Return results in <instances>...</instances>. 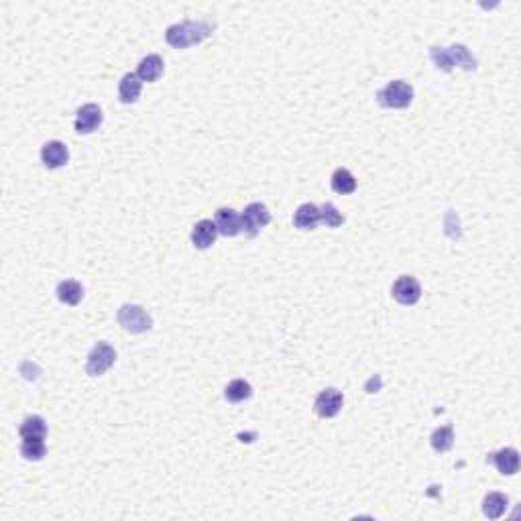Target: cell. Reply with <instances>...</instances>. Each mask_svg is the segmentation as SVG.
I'll return each instance as SVG.
<instances>
[{
    "label": "cell",
    "mask_w": 521,
    "mask_h": 521,
    "mask_svg": "<svg viewBox=\"0 0 521 521\" xmlns=\"http://www.w3.org/2000/svg\"><path fill=\"white\" fill-rule=\"evenodd\" d=\"M320 222H322V218H320V208L316 204H301L295 210V216H293L295 229H299V231H314Z\"/></svg>",
    "instance_id": "7c38bea8"
},
{
    "label": "cell",
    "mask_w": 521,
    "mask_h": 521,
    "mask_svg": "<svg viewBox=\"0 0 521 521\" xmlns=\"http://www.w3.org/2000/svg\"><path fill=\"white\" fill-rule=\"evenodd\" d=\"M320 218H322V222L326 224V226H330V229H336V226H340L342 222H345V216L338 212V208L334 206V204H324L322 208H320Z\"/></svg>",
    "instance_id": "cb8c5ba5"
},
{
    "label": "cell",
    "mask_w": 521,
    "mask_h": 521,
    "mask_svg": "<svg viewBox=\"0 0 521 521\" xmlns=\"http://www.w3.org/2000/svg\"><path fill=\"white\" fill-rule=\"evenodd\" d=\"M448 56L452 59V65H461L463 69H477V59L468 53L464 45H452L448 47Z\"/></svg>",
    "instance_id": "7402d4cb"
},
{
    "label": "cell",
    "mask_w": 521,
    "mask_h": 521,
    "mask_svg": "<svg viewBox=\"0 0 521 521\" xmlns=\"http://www.w3.org/2000/svg\"><path fill=\"white\" fill-rule=\"evenodd\" d=\"M330 183H332V190H334L336 194H340V196H348V194H352V192L356 190V179H354V175L350 174L348 169H345V167H338V169L332 174Z\"/></svg>",
    "instance_id": "d6986e66"
},
{
    "label": "cell",
    "mask_w": 521,
    "mask_h": 521,
    "mask_svg": "<svg viewBox=\"0 0 521 521\" xmlns=\"http://www.w3.org/2000/svg\"><path fill=\"white\" fill-rule=\"evenodd\" d=\"M212 31L214 25H210L208 21H183L165 31V39L175 49H185L202 43L204 39L212 35Z\"/></svg>",
    "instance_id": "6da1fadb"
},
{
    "label": "cell",
    "mask_w": 521,
    "mask_h": 521,
    "mask_svg": "<svg viewBox=\"0 0 521 521\" xmlns=\"http://www.w3.org/2000/svg\"><path fill=\"white\" fill-rule=\"evenodd\" d=\"M163 59L157 53H151L147 58L141 59L139 67H137V76L141 78V82H155L159 80V76L163 74Z\"/></svg>",
    "instance_id": "9a60e30c"
},
{
    "label": "cell",
    "mask_w": 521,
    "mask_h": 521,
    "mask_svg": "<svg viewBox=\"0 0 521 521\" xmlns=\"http://www.w3.org/2000/svg\"><path fill=\"white\" fill-rule=\"evenodd\" d=\"M391 293H393L395 301H399V304H404V306H413V304H417L420 297H422V288H420V283H417L415 277H411V275H402V277L393 283Z\"/></svg>",
    "instance_id": "52a82bcc"
},
{
    "label": "cell",
    "mask_w": 521,
    "mask_h": 521,
    "mask_svg": "<svg viewBox=\"0 0 521 521\" xmlns=\"http://www.w3.org/2000/svg\"><path fill=\"white\" fill-rule=\"evenodd\" d=\"M214 224L218 229V234H222V236H236L242 232V218L232 208H220L216 212Z\"/></svg>",
    "instance_id": "30bf717a"
},
{
    "label": "cell",
    "mask_w": 521,
    "mask_h": 521,
    "mask_svg": "<svg viewBox=\"0 0 521 521\" xmlns=\"http://www.w3.org/2000/svg\"><path fill=\"white\" fill-rule=\"evenodd\" d=\"M56 293H58V299L61 304L78 306L82 301V297H84V288H82V283H78L74 279H65V281L59 283Z\"/></svg>",
    "instance_id": "2e32d148"
},
{
    "label": "cell",
    "mask_w": 521,
    "mask_h": 521,
    "mask_svg": "<svg viewBox=\"0 0 521 521\" xmlns=\"http://www.w3.org/2000/svg\"><path fill=\"white\" fill-rule=\"evenodd\" d=\"M141 88H143V82L137 74H124L122 80H120V86H118V98L120 102L124 104H133L139 100L141 96Z\"/></svg>",
    "instance_id": "5bb4252c"
},
{
    "label": "cell",
    "mask_w": 521,
    "mask_h": 521,
    "mask_svg": "<svg viewBox=\"0 0 521 521\" xmlns=\"http://www.w3.org/2000/svg\"><path fill=\"white\" fill-rule=\"evenodd\" d=\"M218 236V229L212 220H200L192 231V242L196 249H210Z\"/></svg>",
    "instance_id": "4fadbf2b"
},
{
    "label": "cell",
    "mask_w": 521,
    "mask_h": 521,
    "mask_svg": "<svg viewBox=\"0 0 521 521\" xmlns=\"http://www.w3.org/2000/svg\"><path fill=\"white\" fill-rule=\"evenodd\" d=\"M377 100L385 108H407L413 100V88L406 80H393L377 92Z\"/></svg>",
    "instance_id": "7a4b0ae2"
},
{
    "label": "cell",
    "mask_w": 521,
    "mask_h": 521,
    "mask_svg": "<svg viewBox=\"0 0 521 521\" xmlns=\"http://www.w3.org/2000/svg\"><path fill=\"white\" fill-rule=\"evenodd\" d=\"M69 159V151L61 141H49L41 149V161L47 169H58L63 167Z\"/></svg>",
    "instance_id": "8fae6325"
},
{
    "label": "cell",
    "mask_w": 521,
    "mask_h": 521,
    "mask_svg": "<svg viewBox=\"0 0 521 521\" xmlns=\"http://www.w3.org/2000/svg\"><path fill=\"white\" fill-rule=\"evenodd\" d=\"M47 448H45V442L43 440H23L21 444V454L27 458V461H43Z\"/></svg>",
    "instance_id": "603a6c76"
},
{
    "label": "cell",
    "mask_w": 521,
    "mask_h": 521,
    "mask_svg": "<svg viewBox=\"0 0 521 521\" xmlns=\"http://www.w3.org/2000/svg\"><path fill=\"white\" fill-rule=\"evenodd\" d=\"M251 395H253V387H251V383L245 381V379H234V381H231V383L226 385V389H224V397H226L231 404H240V402L249 399Z\"/></svg>",
    "instance_id": "ffe728a7"
},
{
    "label": "cell",
    "mask_w": 521,
    "mask_h": 521,
    "mask_svg": "<svg viewBox=\"0 0 521 521\" xmlns=\"http://www.w3.org/2000/svg\"><path fill=\"white\" fill-rule=\"evenodd\" d=\"M116 361V350L108 342H98L90 350L86 363V373L92 377L104 375Z\"/></svg>",
    "instance_id": "277c9868"
},
{
    "label": "cell",
    "mask_w": 521,
    "mask_h": 521,
    "mask_svg": "<svg viewBox=\"0 0 521 521\" xmlns=\"http://www.w3.org/2000/svg\"><path fill=\"white\" fill-rule=\"evenodd\" d=\"M430 442H432V448H434L436 452H448L452 446H454V430H452V426H442V428H436L434 434L430 438Z\"/></svg>",
    "instance_id": "44dd1931"
},
{
    "label": "cell",
    "mask_w": 521,
    "mask_h": 521,
    "mask_svg": "<svg viewBox=\"0 0 521 521\" xmlns=\"http://www.w3.org/2000/svg\"><path fill=\"white\" fill-rule=\"evenodd\" d=\"M487 461L497 466L501 474H515L520 470V452L515 448H501L499 452H491Z\"/></svg>",
    "instance_id": "ba28073f"
},
{
    "label": "cell",
    "mask_w": 521,
    "mask_h": 521,
    "mask_svg": "<svg viewBox=\"0 0 521 521\" xmlns=\"http://www.w3.org/2000/svg\"><path fill=\"white\" fill-rule=\"evenodd\" d=\"M345 406V397L338 389L334 387H328L320 393L316 397V404H314V409L318 413L320 417H334L340 413V409Z\"/></svg>",
    "instance_id": "8992f818"
},
{
    "label": "cell",
    "mask_w": 521,
    "mask_h": 521,
    "mask_svg": "<svg viewBox=\"0 0 521 521\" xmlns=\"http://www.w3.org/2000/svg\"><path fill=\"white\" fill-rule=\"evenodd\" d=\"M240 218H242V231L249 232L251 236H255L263 226H267L271 222V212L267 210L265 204L253 202L245 208Z\"/></svg>",
    "instance_id": "5b68a950"
},
{
    "label": "cell",
    "mask_w": 521,
    "mask_h": 521,
    "mask_svg": "<svg viewBox=\"0 0 521 521\" xmlns=\"http://www.w3.org/2000/svg\"><path fill=\"white\" fill-rule=\"evenodd\" d=\"M102 124V110L98 104H84L76 115V133L88 135Z\"/></svg>",
    "instance_id": "9c48e42d"
},
{
    "label": "cell",
    "mask_w": 521,
    "mask_h": 521,
    "mask_svg": "<svg viewBox=\"0 0 521 521\" xmlns=\"http://www.w3.org/2000/svg\"><path fill=\"white\" fill-rule=\"evenodd\" d=\"M118 324L131 332V334H143L147 330L153 328V318L147 314L145 310L141 306H135V304H124L120 310H118Z\"/></svg>",
    "instance_id": "3957f363"
},
{
    "label": "cell",
    "mask_w": 521,
    "mask_h": 521,
    "mask_svg": "<svg viewBox=\"0 0 521 521\" xmlns=\"http://www.w3.org/2000/svg\"><path fill=\"white\" fill-rule=\"evenodd\" d=\"M19 434L23 440H45L47 436V424L41 415H29L23 420Z\"/></svg>",
    "instance_id": "e0dca14e"
},
{
    "label": "cell",
    "mask_w": 521,
    "mask_h": 521,
    "mask_svg": "<svg viewBox=\"0 0 521 521\" xmlns=\"http://www.w3.org/2000/svg\"><path fill=\"white\" fill-rule=\"evenodd\" d=\"M507 497L503 495V493H489L487 497H485V501H483V513L489 518V520H499L503 513H505V509H507Z\"/></svg>",
    "instance_id": "ac0fdd59"
}]
</instances>
